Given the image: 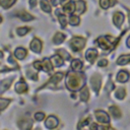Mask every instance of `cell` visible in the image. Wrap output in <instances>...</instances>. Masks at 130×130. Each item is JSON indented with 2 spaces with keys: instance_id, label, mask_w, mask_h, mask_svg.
<instances>
[{
  "instance_id": "cell-23",
  "label": "cell",
  "mask_w": 130,
  "mask_h": 130,
  "mask_svg": "<svg viewBox=\"0 0 130 130\" xmlns=\"http://www.w3.org/2000/svg\"><path fill=\"white\" fill-rule=\"evenodd\" d=\"M89 98V91L87 89V87H83L80 91V100L83 102H86Z\"/></svg>"
},
{
  "instance_id": "cell-30",
  "label": "cell",
  "mask_w": 130,
  "mask_h": 130,
  "mask_svg": "<svg viewBox=\"0 0 130 130\" xmlns=\"http://www.w3.org/2000/svg\"><path fill=\"white\" fill-rule=\"evenodd\" d=\"M57 53H58V54H60V55H62V58L66 59V60H68V59L70 58V55H69L65 50H63V49L58 50V51H57Z\"/></svg>"
},
{
  "instance_id": "cell-6",
  "label": "cell",
  "mask_w": 130,
  "mask_h": 130,
  "mask_svg": "<svg viewBox=\"0 0 130 130\" xmlns=\"http://www.w3.org/2000/svg\"><path fill=\"white\" fill-rule=\"evenodd\" d=\"M58 124H59V121L55 116H49L46 120V126L50 129H53V128L57 127Z\"/></svg>"
},
{
  "instance_id": "cell-15",
  "label": "cell",
  "mask_w": 130,
  "mask_h": 130,
  "mask_svg": "<svg viewBox=\"0 0 130 130\" xmlns=\"http://www.w3.org/2000/svg\"><path fill=\"white\" fill-rule=\"evenodd\" d=\"M75 10L78 13H82L85 10V3L82 0H78L75 2Z\"/></svg>"
},
{
  "instance_id": "cell-20",
  "label": "cell",
  "mask_w": 130,
  "mask_h": 130,
  "mask_svg": "<svg viewBox=\"0 0 130 130\" xmlns=\"http://www.w3.org/2000/svg\"><path fill=\"white\" fill-rule=\"evenodd\" d=\"M71 67H72L73 70L79 71V70L82 68V62H81L79 59H74V60L71 62Z\"/></svg>"
},
{
  "instance_id": "cell-38",
  "label": "cell",
  "mask_w": 130,
  "mask_h": 130,
  "mask_svg": "<svg viewBox=\"0 0 130 130\" xmlns=\"http://www.w3.org/2000/svg\"><path fill=\"white\" fill-rule=\"evenodd\" d=\"M34 67H35L36 69H42V67H43L42 62H40V61H36V62L34 63Z\"/></svg>"
},
{
  "instance_id": "cell-4",
  "label": "cell",
  "mask_w": 130,
  "mask_h": 130,
  "mask_svg": "<svg viewBox=\"0 0 130 130\" xmlns=\"http://www.w3.org/2000/svg\"><path fill=\"white\" fill-rule=\"evenodd\" d=\"M101 83H102V81H101V76L100 75L94 74V75L91 76V78H90V84H91L92 89L95 92H99L100 87H101Z\"/></svg>"
},
{
  "instance_id": "cell-18",
  "label": "cell",
  "mask_w": 130,
  "mask_h": 130,
  "mask_svg": "<svg viewBox=\"0 0 130 130\" xmlns=\"http://www.w3.org/2000/svg\"><path fill=\"white\" fill-rule=\"evenodd\" d=\"M64 40H65V35H64V34H62V32H57V34L54 36V38H53L54 43H55V44H57V45L61 44Z\"/></svg>"
},
{
  "instance_id": "cell-7",
  "label": "cell",
  "mask_w": 130,
  "mask_h": 130,
  "mask_svg": "<svg viewBox=\"0 0 130 130\" xmlns=\"http://www.w3.org/2000/svg\"><path fill=\"white\" fill-rule=\"evenodd\" d=\"M30 49L36 53H40L42 51V42L39 39H34L30 43Z\"/></svg>"
},
{
  "instance_id": "cell-32",
  "label": "cell",
  "mask_w": 130,
  "mask_h": 130,
  "mask_svg": "<svg viewBox=\"0 0 130 130\" xmlns=\"http://www.w3.org/2000/svg\"><path fill=\"white\" fill-rule=\"evenodd\" d=\"M27 31H28V27H19V28L16 29V32L19 36H24Z\"/></svg>"
},
{
  "instance_id": "cell-37",
  "label": "cell",
  "mask_w": 130,
  "mask_h": 130,
  "mask_svg": "<svg viewBox=\"0 0 130 130\" xmlns=\"http://www.w3.org/2000/svg\"><path fill=\"white\" fill-rule=\"evenodd\" d=\"M107 64H108V61H107L106 59H102V60H100L99 63H98V65L101 66V67H104V66H106Z\"/></svg>"
},
{
  "instance_id": "cell-1",
  "label": "cell",
  "mask_w": 130,
  "mask_h": 130,
  "mask_svg": "<svg viewBox=\"0 0 130 130\" xmlns=\"http://www.w3.org/2000/svg\"><path fill=\"white\" fill-rule=\"evenodd\" d=\"M85 83V76L80 72H69L66 76V86L68 89L76 91Z\"/></svg>"
},
{
  "instance_id": "cell-33",
  "label": "cell",
  "mask_w": 130,
  "mask_h": 130,
  "mask_svg": "<svg viewBox=\"0 0 130 130\" xmlns=\"http://www.w3.org/2000/svg\"><path fill=\"white\" fill-rule=\"evenodd\" d=\"M100 4H101V6H102V8H108L109 6H110V0H100Z\"/></svg>"
},
{
  "instance_id": "cell-8",
  "label": "cell",
  "mask_w": 130,
  "mask_h": 130,
  "mask_svg": "<svg viewBox=\"0 0 130 130\" xmlns=\"http://www.w3.org/2000/svg\"><path fill=\"white\" fill-rule=\"evenodd\" d=\"M85 57H86V60L89 61L90 63H92L95 58L98 57V51L95 49H88L86 54H85Z\"/></svg>"
},
{
  "instance_id": "cell-24",
  "label": "cell",
  "mask_w": 130,
  "mask_h": 130,
  "mask_svg": "<svg viewBox=\"0 0 130 130\" xmlns=\"http://www.w3.org/2000/svg\"><path fill=\"white\" fill-rule=\"evenodd\" d=\"M63 73L62 72H58V73H56V74H54L53 76H52V78L50 79V82L51 83H57V82H59L62 78H63Z\"/></svg>"
},
{
  "instance_id": "cell-19",
  "label": "cell",
  "mask_w": 130,
  "mask_h": 130,
  "mask_svg": "<svg viewBox=\"0 0 130 130\" xmlns=\"http://www.w3.org/2000/svg\"><path fill=\"white\" fill-rule=\"evenodd\" d=\"M51 62H52L53 66H61L63 64V59L61 58V56L56 55L51 58Z\"/></svg>"
},
{
  "instance_id": "cell-22",
  "label": "cell",
  "mask_w": 130,
  "mask_h": 130,
  "mask_svg": "<svg viewBox=\"0 0 130 130\" xmlns=\"http://www.w3.org/2000/svg\"><path fill=\"white\" fill-rule=\"evenodd\" d=\"M130 62V55H124V56H121L118 60H117V63L118 65H126L127 63Z\"/></svg>"
},
{
  "instance_id": "cell-14",
  "label": "cell",
  "mask_w": 130,
  "mask_h": 130,
  "mask_svg": "<svg viewBox=\"0 0 130 130\" xmlns=\"http://www.w3.org/2000/svg\"><path fill=\"white\" fill-rule=\"evenodd\" d=\"M32 125V122L30 120H27V119H22V120H19L18 122V126L21 128V129H28L30 128Z\"/></svg>"
},
{
  "instance_id": "cell-26",
  "label": "cell",
  "mask_w": 130,
  "mask_h": 130,
  "mask_svg": "<svg viewBox=\"0 0 130 130\" xmlns=\"http://www.w3.org/2000/svg\"><path fill=\"white\" fill-rule=\"evenodd\" d=\"M11 80H12V78H9V79L3 80V81L1 82V93L4 92V91L10 86V84H11Z\"/></svg>"
},
{
  "instance_id": "cell-44",
  "label": "cell",
  "mask_w": 130,
  "mask_h": 130,
  "mask_svg": "<svg viewBox=\"0 0 130 130\" xmlns=\"http://www.w3.org/2000/svg\"><path fill=\"white\" fill-rule=\"evenodd\" d=\"M128 19H129V23H130V12L128 13Z\"/></svg>"
},
{
  "instance_id": "cell-25",
  "label": "cell",
  "mask_w": 130,
  "mask_h": 130,
  "mask_svg": "<svg viewBox=\"0 0 130 130\" xmlns=\"http://www.w3.org/2000/svg\"><path fill=\"white\" fill-rule=\"evenodd\" d=\"M40 5H41V8L45 11V12H50L51 11V7H50V4L47 0H41L40 1Z\"/></svg>"
},
{
  "instance_id": "cell-17",
  "label": "cell",
  "mask_w": 130,
  "mask_h": 130,
  "mask_svg": "<svg viewBox=\"0 0 130 130\" xmlns=\"http://www.w3.org/2000/svg\"><path fill=\"white\" fill-rule=\"evenodd\" d=\"M109 111H110V113L112 114V116H113L114 118H120V117H121V111L119 110L118 107L112 106V107L109 108Z\"/></svg>"
},
{
  "instance_id": "cell-43",
  "label": "cell",
  "mask_w": 130,
  "mask_h": 130,
  "mask_svg": "<svg viewBox=\"0 0 130 130\" xmlns=\"http://www.w3.org/2000/svg\"><path fill=\"white\" fill-rule=\"evenodd\" d=\"M127 46H128V47L130 48V37H129V38L127 39Z\"/></svg>"
},
{
  "instance_id": "cell-28",
  "label": "cell",
  "mask_w": 130,
  "mask_h": 130,
  "mask_svg": "<svg viewBox=\"0 0 130 130\" xmlns=\"http://www.w3.org/2000/svg\"><path fill=\"white\" fill-rule=\"evenodd\" d=\"M14 2L15 0H1V5L3 8H9Z\"/></svg>"
},
{
  "instance_id": "cell-12",
  "label": "cell",
  "mask_w": 130,
  "mask_h": 130,
  "mask_svg": "<svg viewBox=\"0 0 130 130\" xmlns=\"http://www.w3.org/2000/svg\"><path fill=\"white\" fill-rule=\"evenodd\" d=\"M16 15H17L21 20H23V21H28V20H31V19L34 18L32 15H30L29 13H27V12H25V11H23V10L17 12Z\"/></svg>"
},
{
  "instance_id": "cell-35",
  "label": "cell",
  "mask_w": 130,
  "mask_h": 130,
  "mask_svg": "<svg viewBox=\"0 0 130 130\" xmlns=\"http://www.w3.org/2000/svg\"><path fill=\"white\" fill-rule=\"evenodd\" d=\"M44 118H45V114H44V113L38 112V113L35 114V119H36L37 121H42Z\"/></svg>"
},
{
  "instance_id": "cell-41",
  "label": "cell",
  "mask_w": 130,
  "mask_h": 130,
  "mask_svg": "<svg viewBox=\"0 0 130 130\" xmlns=\"http://www.w3.org/2000/svg\"><path fill=\"white\" fill-rule=\"evenodd\" d=\"M51 2H52V4H53L54 6H57V5L60 3V0H51Z\"/></svg>"
},
{
  "instance_id": "cell-3",
  "label": "cell",
  "mask_w": 130,
  "mask_h": 130,
  "mask_svg": "<svg viewBox=\"0 0 130 130\" xmlns=\"http://www.w3.org/2000/svg\"><path fill=\"white\" fill-rule=\"evenodd\" d=\"M109 40H110V37H100L98 39L99 46L103 50H108V49L112 48V42L113 41H109Z\"/></svg>"
},
{
  "instance_id": "cell-29",
  "label": "cell",
  "mask_w": 130,
  "mask_h": 130,
  "mask_svg": "<svg viewBox=\"0 0 130 130\" xmlns=\"http://www.w3.org/2000/svg\"><path fill=\"white\" fill-rule=\"evenodd\" d=\"M69 21H70V23H71L72 25H77V24L79 23L80 19H79V17H78L77 15H71Z\"/></svg>"
},
{
  "instance_id": "cell-40",
  "label": "cell",
  "mask_w": 130,
  "mask_h": 130,
  "mask_svg": "<svg viewBox=\"0 0 130 130\" xmlns=\"http://www.w3.org/2000/svg\"><path fill=\"white\" fill-rule=\"evenodd\" d=\"M29 5L31 7H35L37 5V0H29Z\"/></svg>"
},
{
  "instance_id": "cell-16",
  "label": "cell",
  "mask_w": 130,
  "mask_h": 130,
  "mask_svg": "<svg viewBox=\"0 0 130 130\" xmlns=\"http://www.w3.org/2000/svg\"><path fill=\"white\" fill-rule=\"evenodd\" d=\"M14 54H15V57H16L17 59L22 60V59L25 58V56H26V51H25V49H23V48H17V49L15 50Z\"/></svg>"
},
{
  "instance_id": "cell-11",
  "label": "cell",
  "mask_w": 130,
  "mask_h": 130,
  "mask_svg": "<svg viewBox=\"0 0 130 130\" xmlns=\"http://www.w3.org/2000/svg\"><path fill=\"white\" fill-rule=\"evenodd\" d=\"M26 89H27V85H26L22 80H20L19 82H17V83L15 84V90H16V92H18V93L25 92Z\"/></svg>"
},
{
  "instance_id": "cell-31",
  "label": "cell",
  "mask_w": 130,
  "mask_h": 130,
  "mask_svg": "<svg viewBox=\"0 0 130 130\" xmlns=\"http://www.w3.org/2000/svg\"><path fill=\"white\" fill-rule=\"evenodd\" d=\"M58 18H59V21H60L62 27H65V26H66V23H67L66 18H65V15H63V14H59V15H58Z\"/></svg>"
},
{
  "instance_id": "cell-2",
  "label": "cell",
  "mask_w": 130,
  "mask_h": 130,
  "mask_svg": "<svg viewBox=\"0 0 130 130\" xmlns=\"http://www.w3.org/2000/svg\"><path fill=\"white\" fill-rule=\"evenodd\" d=\"M85 45V40L80 38V37H75L71 40V43H70V46L72 48L73 51H79L81 50Z\"/></svg>"
},
{
  "instance_id": "cell-9",
  "label": "cell",
  "mask_w": 130,
  "mask_h": 130,
  "mask_svg": "<svg viewBox=\"0 0 130 130\" xmlns=\"http://www.w3.org/2000/svg\"><path fill=\"white\" fill-rule=\"evenodd\" d=\"M123 20H124V15H123V13H122V12H116V13H114L113 21H114V23H115L118 27H120V26H121V24H122Z\"/></svg>"
},
{
  "instance_id": "cell-34",
  "label": "cell",
  "mask_w": 130,
  "mask_h": 130,
  "mask_svg": "<svg viewBox=\"0 0 130 130\" xmlns=\"http://www.w3.org/2000/svg\"><path fill=\"white\" fill-rule=\"evenodd\" d=\"M0 103H1V111H3V110L6 108V106H8V104H9V100L1 99V100H0Z\"/></svg>"
},
{
  "instance_id": "cell-36",
  "label": "cell",
  "mask_w": 130,
  "mask_h": 130,
  "mask_svg": "<svg viewBox=\"0 0 130 130\" xmlns=\"http://www.w3.org/2000/svg\"><path fill=\"white\" fill-rule=\"evenodd\" d=\"M27 77H28V78H30V79H34V80H37V79H38L37 73L31 72L30 70H28V71H27Z\"/></svg>"
},
{
  "instance_id": "cell-5",
  "label": "cell",
  "mask_w": 130,
  "mask_h": 130,
  "mask_svg": "<svg viewBox=\"0 0 130 130\" xmlns=\"http://www.w3.org/2000/svg\"><path fill=\"white\" fill-rule=\"evenodd\" d=\"M95 118L101 123H109L110 122V118H109L108 114L104 111H96L95 112Z\"/></svg>"
},
{
  "instance_id": "cell-42",
  "label": "cell",
  "mask_w": 130,
  "mask_h": 130,
  "mask_svg": "<svg viewBox=\"0 0 130 130\" xmlns=\"http://www.w3.org/2000/svg\"><path fill=\"white\" fill-rule=\"evenodd\" d=\"M69 2H70V0H60V3H61L63 6H64L65 4H67V3H69Z\"/></svg>"
},
{
  "instance_id": "cell-10",
  "label": "cell",
  "mask_w": 130,
  "mask_h": 130,
  "mask_svg": "<svg viewBox=\"0 0 130 130\" xmlns=\"http://www.w3.org/2000/svg\"><path fill=\"white\" fill-rule=\"evenodd\" d=\"M42 65H43V67H42L43 70H45L46 72H52V70H53V64H52L51 60H49L48 58H45L43 60V62H42Z\"/></svg>"
},
{
  "instance_id": "cell-21",
  "label": "cell",
  "mask_w": 130,
  "mask_h": 130,
  "mask_svg": "<svg viewBox=\"0 0 130 130\" xmlns=\"http://www.w3.org/2000/svg\"><path fill=\"white\" fill-rule=\"evenodd\" d=\"M63 10H64L66 13H72V12L75 10V4L70 1L69 3H67V4H65V5L63 6Z\"/></svg>"
},
{
  "instance_id": "cell-39",
  "label": "cell",
  "mask_w": 130,
  "mask_h": 130,
  "mask_svg": "<svg viewBox=\"0 0 130 130\" xmlns=\"http://www.w3.org/2000/svg\"><path fill=\"white\" fill-rule=\"evenodd\" d=\"M106 88L110 91V90H112V89H114V84L112 83V82H109L107 85H106Z\"/></svg>"
},
{
  "instance_id": "cell-13",
  "label": "cell",
  "mask_w": 130,
  "mask_h": 130,
  "mask_svg": "<svg viewBox=\"0 0 130 130\" xmlns=\"http://www.w3.org/2000/svg\"><path fill=\"white\" fill-rule=\"evenodd\" d=\"M129 79V73L127 71H120L117 75V80L119 82H126Z\"/></svg>"
},
{
  "instance_id": "cell-27",
  "label": "cell",
  "mask_w": 130,
  "mask_h": 130,
  "mask_svg": "<svg viewBox=\"0 0 130 130\" xmlns=\"http://www.w3.org/2000/svg\"><path fill=\"white\" fill-rule=\"evenodd\" d=\"M125 94H126V91H125V89H124V88H118V89H117V91H116V93H115L116 98H117V99H119V100L124 99V98H125Z\"/></svg>"
}]
</instances>
